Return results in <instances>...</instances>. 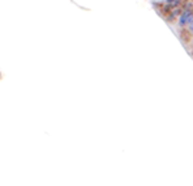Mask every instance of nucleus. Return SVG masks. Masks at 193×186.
I'll use <instances>...</instances> for the list:
<instances>
[]
</instances>
